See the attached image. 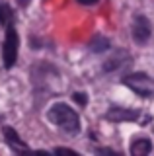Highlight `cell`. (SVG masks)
<instances>
[{
  "instance_id": "6da1fadb",
  "label": "cell",
  "mask_w": 154,
  "mask_h": 156,
  "mask_svg": "<svg viewBox=\"0 0 154 156\" xmlns=\"http://www.w3.org/2000/svg\"><path fill=\"white\" fill-rule=\"evenodd\" d=\"M49 119L55 123L57 127H61L65 133L68 135H76L80 131V117L72 107L66 104H55L49 109Z\"/></svg>"
},
{
  "instance_id": "7a4b0ae2",
  "label": "cell",
  "mask_w": 154,
  "mask_h": 156,
  "mask_svg": "<svg viewBox=\"0 0 154 156\" xmlns=\"http://www.w3.org/2000/svg\"><path fill=\"white\" fill-rule=\"evenodd\" d=\"M2 58H4V66L12 68L16 65L18 58V33L14 26L6 27V39H4V51H2Z\"/></svg>"
},
{
  "instance_id": "3957f363",
  "label": "cell",
  "mask_w": 154,
  "mask_h": 156,
  "mask_svg": "<svg viewBox=\"0 0 154 156\" xmlns=\"http://www.w3.org/2000/svg\"><path fill=\"white\" fill-rule=\"evenodd\" d=\"M125 84L131 88L133 92H137L142 98H152L154 96V82L146 74H131L125 78Z\"/></svg>"
},
{
  "instance_id": "277c9868",
  "label": "cell",
  "mask_w": 154,
  "mask_h": 156,
  "mask_svg": "<svg viewBox=\"0 0 154 156\" xmlns=\"http://www.w3.org/2000/svg\"><path fill=\"white\" fill-rule=\"evenodd\" d=\"M150 22H148L144 16H137L133 22V39L137 43H146L148 39H150Z\"/></svg>"
},
{
  "instance_id": "5b68a950",
  "label": "cell",
  "mask_w": 154,
  "mask_h": 156,
  "mask_svg": "<svg viewBox=\"0 0 154 156\" xmlns=\"http://www.w3.org/2000/svg\"><path fill=\"white\" fill-rule=\"evenodd\" d=\"M138 117V111L135 109H121V107H113L109 109L107 113V119L109 121H133Z\"/></svg>"
},
{
  "instance_id": "8992f818",
  "label": "cell",
  "mask_w": 154,
  "mask_h": 156,
  "mask_svg": "<svg viewBox=\"0 0 154 156\" xmlns=\"http://www.w3.org/2000/svg\"><path fill=\"white\" fill-rule=\"evenodd\" d=\"M4 135H6V140H8V144L14 148V152H27V148H26V144L20 140V136H18L14 131L10 129V127H6L4 129Z\"/></svg>"
},
{
  "instance_id": "52a82bcc",
  "label": "cell",
  "mask_w": 154,
  "mask_h": 156,
  "mask_svg": "<svg viewBox=\"0 0 154 156\" xmlns=\"http://www.w3.org/2000/svg\"><path fill=\"white\" fill-rule=\"evenodd\" d=\"M152 150V143L148 139H137L131 144V154L133 156H144Z\"/></svg>"
},
{
  "instance_id": "ba28073f",
  "label": "cell",
  "mask_w": 154,
  "mask_h": 156,
  "mask_svg": "<svg viewBox=\"0 0 154 156\" xmlns=\"http://www.w3.org/2000/svg\"><path fill=\"white\" fill-rule=\"evenodd\" d=\"M12 22H14V14H12V10L8 4H0V23L2 26H12Z\"/></svg>"
},
{
  "instance_id": "9c48e42d",
  "label": "cell",
  "mask_w": 154,
  "mask_h": 156,
  "mask_svg": "<svg viewBox=\"0 0 154 156\" xmlns=\"http://www.w3.org/2000/svg\"><path fill=\"white\" fill-rule=\"evenodd\" d=\"M55 152H57V154H72V156H74V154H76V152H74V150H68V148H57V150H55Z\"/></svg>"
},
{
  "instance_id": "30bf717a",
  "label": "cell",
  "mask_w": 154,
  "mask_h": 156,
  "mask_svg": "<svg viewBox=\"0 0 154 156\" xmlns=\"http://www.w3.org/2000/svg\"><path fill=\"white\" fill-rule=\"evenodd\" d=\"M74 100H78L80 104H86V100H84V94H74Z\"/></svg>"
},
{
  "instance_id": "8fae6325",
  "label": "cell",
  "mask_w": 154,
  "mask_h": 156,
  "mask_svg": "<svg viewBox=\"0 0 154 156\" xmlns=\"http://www.w3.org/2000/svg\"><path fill=\"white\" fill-rule=\"evenodd\" d=\"M80 4H86V6H90V4H96L98 0H78Z\"/></svg>"
}]
</instances>
